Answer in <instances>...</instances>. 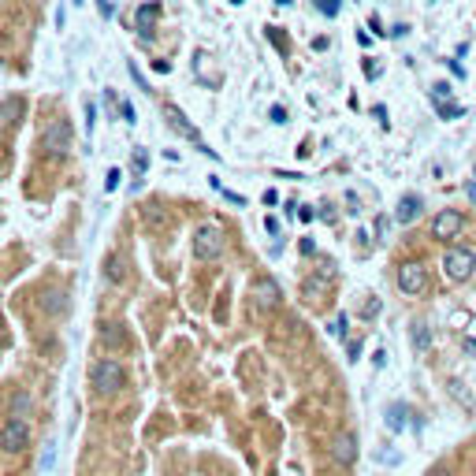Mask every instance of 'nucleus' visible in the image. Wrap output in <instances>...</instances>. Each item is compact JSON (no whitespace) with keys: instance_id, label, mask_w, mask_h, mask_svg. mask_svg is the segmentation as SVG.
Returning a JSON list of instances; mask_svg holds the SVG:
<instances>
[{"instance_id":"nucleus-1","label":"nucleus","mask_w":476,"mask_h":476,"mask_svg":"<svg viewBox=\"0 0 476 476\" xmlns=\"http://www.w3.org/2000/svg\"><path fill=\"white\" fill-rule=\"evenodd\" d=\"M89 383H94L100 395H116V391L127 387V372L116 357H100V361L89 365Z\"/></svg>"},{"instance_id":"nucleus-2","label":"nucleus","mask_w":476,"mask_h":476,"mask_svg":"<svg viewBox=\"0 0 476 476\" xmlns=\"http://www.w3.org/2000/svg\"><path fill=\"white\" fill-rule=\"evenodd\" d=\"M190 250H194L197 261H216L224 257V231L216 224H201L194 238H190Z\"/></svg>"},{"instance_id":"nucleus-3","label":"nucleus","mask_w":476,"mask_h":476,"mask_svg":"<svg viewBox=\"0 0 476 476\" xmlns=\"http://www.w3.org/2000/svg\"><path fill=\"white\" fill-rule=\"evenodd\" d=\"M71 138H75V127H71L67 119H52V123L41 131V149L49 153V157L60 160V157H67Z\"/></svg>"},{"instance_id":"nucleus-4","label":"nucleus","mask_w":476,"mask_h":476,"mask_svg":"<svg viewBox=\"0 0 476 476\" xmlns=\"http://www.w3.org/2000/svg\"><path fill=\"white\" fill-rule=\"evenodd\" d=\"M443 272L454 283H465L476 272V253L469 250V246H451V250L443 253Z\"/></svg>"},{"instance_id":"nucleus-5","label":"nucleus","mask_w":476,"mask_h":476,"mask_svg":"<svg viewBox=\"0 0 476 476\" xmlns=\"http://www.w3.org/2000/svg\"><path fill=\"white\" fill-rule=\"evenodd\" d=\"M164 123H168V127H171V131H175V134H182V138H190V142H194L201 153H205V157H213V160H216V149H208V145L201 142L197 127L190 123V119H186V112H182L179 105H164Z\"/></svg>"},{"instance_id":"nucleus-6","label":"nucleus","mask_w":476,"mask_h":476,"mask_svg":"<svg viewBox=\"0 0 476 476\" xmlns=\"http://www.w3.org/2000/svg\"><path fill=\"white\" fill-rule=\"evenodd\" d=\"M30 446V424L19 417H8L4 428H0V451L4 454H23Z\"/></svg>"},{"instance_id":"nucleus-7","label":"nucleus","mask_w":476,"mask_h":476,"mask_svg":"<svg viewBox=\"0 0 476 476\" xmlns=\"http://www.w3.org/2000/svg\"><path fill=\"white\" fill-rule=\"evenodd\" d=\"M250 294H253V305H257L261 313H272V309L283 305V287L272 276H257V279H253Z\"/></svg>"},{"instance_id":"nucleus-8","label":"nucleus","mask_w":476,"mask_h":476,"mask_svg":"<svg viewBox=\"0 0 476 476\" xmlns=\"http://www.w3.org/2000/svg\"><path fill=\"white\" fill-rule=\"evenodd\" d=\"M398 290L402 294H424L428 290V268L420 261H406L398 268Z\"/></svg>"},{"instance_id":"nucleus-9","label":"nucleus","mask_w":476,"mask_h":476,"mask_svg":"<svg viewBox=\"0 0 476 476\" xmlns=\"http://www.w3.org/2000/svg\"><path fill=\"white\" fill-rule=\"evenodd\" d=\"M462 213L457 208H443V213H435L432 219V238H454L457 231H462Z\"/></svg>"},{"instance_id":"nucleus-10","label":"nucleus","mask_w":476,"mask_h":476,"mask_svg":"<svg viewBox=\"0 0 476 476\" xmlns=\"http://www.w3.org/2000/svg\"><path fill=\"white\" fill-rule=\"evenodd\" d=\"M332 457H335L338 465H354L357 462V439L350 432H338L332 439Z\"/></svg>"},{"instance_id":"nucleus-11","label":"nucleus","mask_w":476,"mask_h":476,"mask_svg":"<svg viewBox=\"0 0 476 476\" xmlns=\"http://www.w3.org/2000/svg\"><path fill=\"white\" fill-rule=\"evenodd\" d=\"M160 15V4H142L138 12H134V19H138V34L142 41H153V23H157Z\"/></svg>"},{"instance_id":"nucleus-12","label":"nucleus","mask_w":476,"mask_h":476,"mask_svg":"<svg viewBox=\"0 0 476 476\" xmlns=\"http://www.w3.org/2000/svg\"><path fill=\"white\" fill-rule=\"evenodd\" d=\"M420 208H424L420 194H406L398 201V208H395V219H398V224H413V219L420 216Z\"/></svg>"},{"instance_id":"nucleus-13","label":"nucleus","mask_w":476,"mask_h":476,"mask_svg":"<svg viewBox=\"0 0 476 476\" xmlns=\"http://www.w3.org/2000/svg\"><path fill=\"white\" fill-rule=\"evenodd\" d=\"M100 346H105V350H123L127 346V324H105L100 327Z\"/></svg>"},{"instance_id":"nucleus-14","label":"nucleus","mask_w":476,"mask_h":476,"mask_svg":"<svg viewBox=\"0 0 476 476\" xmlns=\"http://www.w3.org/2000/svg\"><path fill=\"white\" fill-rule=\"evenodd\" d=\"M19 112H23V100L19 97H4L0 100V127H15L19 123Z\"/></svg>"},{"instance_id":"nucleus-15","label":"nucleus","mask_w":476,"mask_h":476,"mask_svg":"<svg viewBox=\"0 0 476 476\" xmlns=\"http://www.w3.org/2000/svg\"><path fill=\"white\" fill-rule=\"evenodd\" d=\"M409 335H413V346H417V354L432 350V327H428L424 320H413V327H409Z\"/></svg>"},{"instance_id":"nucleus-16","label":"nucleus","mask_w":476,"mask_h":476,"mask_svg":"<svg viewBox=\"0 0 476 476\" xmlns=\"http://www.w3.org/2000/svg\"><path fill=\"white\" fill-rule=\"evenodd\" d=\"M105 279L108 283H123L127 279V264H123L119 253H108V257H105Z\"/></svg>"},{"instance_id":"nucleus-17","label":"nucleus","mask_w":476,"mask_h":476,"mask_svg":"<svg viewBox=\"0 0 476 476\" xmlns=\"http://www.w3.org/2000/svg\"><path fill=\"white\" fill-rule=\"evenodd\" d=\"M406 413H409V409H406V406H398V402H395V406H387V428H391V432H402V428L409 424Z\"/></svg>"},{"instance_id":"nucleus-18","label":"nucleus","mask_w":476,"mask_h":476,"mask_svg":"<svg viewBox=\"0 0 476 476\" xmlns=\"http://www.w3.org/2000/svg\"><path fill=\"white\" fill-rule=\"evenodd\" d=\"M145 168H149V157H145V149H134V160H131V175H134V190L142 186V175Z\"/></svg>"},{"instance_id":"nucleus-19","label":"nucleus","mask_w":476,"mask_h":476,"mask_svg":"<svg viewBox=\"0 0 476 476\" xmlns=\"http://www.w3.org/2000/svg\"><path fill=\"white\" fill-rule=\"evenodd\" d=\"M12 417H19V420L30 417V395H26V391H15V398H12Z\"/></svg>"},{"instance_id":"nucleus-20","label":"nucleus","mask_w":476,"mask_h":476,"mask_svg":"<svg viewBox=\"0 0 476 476\" xmlns=\"http://www.w3.org/2000/svg\"><path fill=\"white\" fill-rule=\"evenodd\" d=\"M45 309H49V313H63V309H67V298L60 294V290H52V294H45V301H41Z\"/></svg>"},{"instance_id":"nucleus-21","label":"nucleus","mask_w":476,"mask_h":476,"mask_svg":"<svg viewBox=\"0 0 476 476\" xmlns=\"http://www.w3.org/2000/svg\"><path fill=\"white\" fill-rule=\"evenodd\" d=\"M435 112H439V119H457V116H465V108L451 105V100H435Z\"/></svg>"},{"instance_id":"nucleus-22","label":"nucleus","mask_w":476,"mask_h":476,"mask_svg":"<svg viewBox=\"0 0 476 476\" xmlns=\"http://www.w3.org/2000/svg\"><path fill=\"white\" fill-rule=\"evenodd\" d=\"M82 127H86V134H94V127H97V108H94V100H86V105H82Z\"/></svg>"},{"instance_id":"nucleus-23","label":"nucleus","mask_w":476,"mask_h":476,"mask_svg":"<svg viewBox=\"0 0 476 476\" xmlns=\"http://www.w3.org/2000/svg\"><path fill=\"white\" fill-rule=\"evenodd\" d=\"M451 94H454V89H451V82H435V86H432V100H446Z\"/></svg>"},{"instance_id":"nucleus-24","label":"nucleus","mask_w":476,"mask_h":476,"mask_svg":"<svg viewBox=\"0 0 476 476\" xmlns=\"http://www.w3.org/2000/svg\"><path fill=\"white\" fill-rule=\"evenodd\" d=\"M346 327H350V316H346V313L332 320V335H343L346 338Z\"/></svg>"},{"instance_id":"nucleus-25","label":"nucleus","mask_w":476,"mask_h":476,"mask_svg":"<svg viewBox=\"0 0 476 476\" xmlns=\"http://www.w3.org/2000/svg\"><path fill=\"white\" fill-rule=\"evenodd\" d=\"M316 8L327 15V19H332V15H338V0H316Z\"/></svg>"},{"instance_id":"nucleus-26","label":"nucleus","mask_w":476,"mask_h":476,"mask_svg":"<svg viewBox=\"0 0 476 476\" xmlns=\"http://www.w3.org/2000/svg\"><path fill=\"white\" fill-rule=\"evenodd\" d=\"M119 179H123V171H119V168L108 171V179H105V190H108V194H112V190L119 186Z\"/></svg>"},{"instance_id":"nucleus-27","label":"nucleus","mask_w":476,"mask_h":476,"mask_svg":"<svg viewBox=\"0 0 476 476\" xmlns=\"http://www.w3.org/2000/svg\"><path fill=\"white\" fill-rule=\"evenodd\" d=\"M268 38H272V45H276L279 52H287V38H279V30H276V26H268Z\"/></svg>"},{"instance_id":"nucleus-28","label":"nucleus","mask_w":476,"mask_h":476,"mask_svg":"<svg viewBox=\"0 0 476 476\" xmlns=\"http://www.w3.org/2000/svg\"><path fill=\"white\" fill-rule=\"evenodd\" d=\"M119 112H123L127 123H134V119H138V116H134V105H131V100H119Z\"/></svg>"},{"instance_id":"nucleus-29","label":"nucleus","mask_w":476,"mask_h":476,"mask_svg":"<svg viewBox=\"0 0 476 476\" xmlns=\"http://www.w3.org/2000/svg\"><path fill=\"white\" fill-rule=\"evenodd\" d=\"M380 309H383L380 301H369V305L361 309V316H365V320H372V316H380Z\"/></svg>"},{"instance_id":"nucleus-30","label":"nucleus","mask_w":476,"mask_h":476,"mask_svg":"<svg viewBox=\"0 0 476 476\" xmlns=\"http://www.w3.org/2000/svg\"><path fill=\"white\" fill-rule=\"evenodd\" d=\"M97 12L105 15V19H112L116 15V8H112V0H97Z\"/></svg>"},{"instance_id":"nucleus-31","label":"nucleus","mask_w":476,"mask_h":476,"mask_svg":"<svg viewBox=\"0 0 476 476\" xmlns=\"http://www.w3.org/2000/svg\"><path fill=\"white\" fill-rule=\"evenodd\" d=\"M216 190H224V186H216ZM224 197L231 201V205H246V197H242V194H235V190H224Z\"/></svg>"},{"instance_id":"nucleus-32","label":"nucleus","mask_w":476,"mask_h":476,"mask_svg":"<svg viewBox=\"0 0 476 476\" xmlns=\"http://www.w3.org/2000/svg\"><path fill=\"white\" fill-rule=\"evenodd\" d=\"M272 123H287V108H272Z\"/></svg>"},{"instance_id":"nucleus-33","label":"nucleus","mask_w":476,"mask_h":476,"mask_svg":"<svg viewBox=\"0 0 476 476\" xmlns=\"http://www.w3.org/2000/svg\"><path fill=\"white\" fill-rule=\"evenodd\" d=\"M301 253H305V257H309V253H316V242H313V238H301Z\"/></svg>"},{"instance_id":"nucleus-34","label":"nucleus","mask_w":476,"mask_h":476,"mask_svg":"<svg viewBox=\"0 0 476 476\" xmlns=\"http://www.w3.org/2000/svg\"><path fill=\"white\" fill-rule=\"evenodd\" d=\"M465 197H469L473 205H476V179H469V182H465Z\"/></svg>"},{"instance_id":"nucleus-35","label":"nucleus","mask_w":476,"mask_h":476,"mask_svg":"<svg viewBox=\"0 0 476 476\" xmlns=\"http://www.w3.org/2000/svg\"><path fill=\"white\" fill-rule=\"evenodd\" d=\"M264 227H268V235H279V219H276V216L264 219Z\"/></svg>"},{"instance_id":"nucleus-36","label":"nucleus","mask_w":476,"mask_h":476,"mask_svg":"<svg viewBox=\"0 0 476 476\" xmlns=\"http://www.w3.org/2000/svg\"><path fill=\"white\" fill-rule=\"evenodd\" d=\"M372 116H376V119H380V123H383V127H387V108H383V105H376V108H372Z\"/></svg>"},{"instance_id":"nucleus-37","label":"nucleus","mask_w":476,"mask_h":476,"mask_svg":"<svg viewBox=\"0 0 476 476\" xmlns=\"http://www.w3.org/2000/svg\"><path fill=\"white\" fill-rule=\"evenodd\" d=\"M298 219H301V224H309V219H313V208H298V213H294Z\"/></svg>"},{"instance_id":"nucleus-38","label":"nucleus","mask_w":476,"mask_h":476,"mask_svg":"<svg viewBox=\"0 0 476 476\" xmlns=\"http://www.w3.org/2000/svg\"><path fill=\"white\" fill-rule=\"evenodd\" d=\"M75 4H78V0H75Z\"/></svg>"}]
</instances>
